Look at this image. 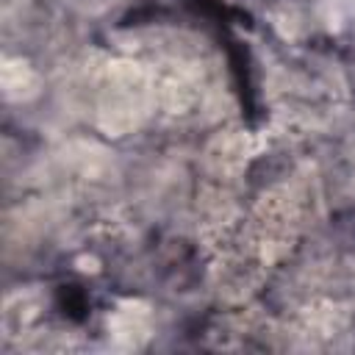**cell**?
Masks as SVG:
<instances>
[{
    "label": "cell",
    "instance_id": "obj_1",
    "mask_svg": "<svg viewBox=\"0 0 355 355\" xmlns=\"http://www.w3.org/2000/svg\"><path fill=\"white\" fill-rule=\"evenodd\" d=\"M58 305L69 319H83L89 313V297L75 286L58 288Z\"/></svg>",
    "mask_w": 355,
    "mask_h": 355
}]
</instances>
